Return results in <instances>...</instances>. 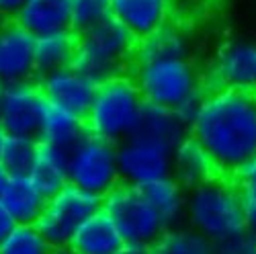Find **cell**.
<instances>
[{"mask_svg":"<svg viewBox=\"0 0 256 254\" xmlns=\"http://www.w3.org/2000/svg\"><path fill=\"white\" fill-rule=\"evenodd\" d=\"M188 136L211 156L220 174H236L256 156V92L211 88L188 123Z\"/></svg>","mask_w":256,"mask_h":254,"instance_id":"cell-1","label":"cell"},{"mask_svg":"<svg viewBox=\"0 0 256 254\" xmlns=\"http://www.w3.org/2000/svg\"><path fill=\"white\" fill-rule=\"evenodd\" d=\"M184 224L209 238L213 244L244 234L246 220L238 182L218 174L186 190Z\"/></svg>","mask_w":256,"mask_h":254,"instance_id":"cell-2","label":"cell"},{"mask_svg":"<svg viewBox=\"0 0 256 254\" xmlns=\"http://www.w3.org/2000/svg\"><path fill=\"white\" fill-rule=\"evenodd\" d=\"M132 78L148 104L178 111L188 123L207 92L201 72L190 58L138 64Z\"/></svg>","mask_w":256,"mask_h":254,"instance_id":"cell-3","label":"cell"},{"mask_svg":"<svg viewBox=\"0 0 256 254\" xmlns=\"http://www.w3.org/2000/svg\"><path fill=\"white\" fill-rule=\"evenodd\" d=\"M146 100L132 76H115L96 86L92 104L84 117L86 132L119 146L140 127Z\"/></svg>","mask_w":256,"mask_h":254,"instance_id":"cell-4","label":"cell"},{"mask_svg":"<svg viewBox=\"0 0 256 254\" xmlns=\"http://www.w3.org/2000/svg\"><path fill=\"white\" fill-rule=\"evenodd\" d=\"M136 39L111 16L96 27L78 33L72 68L90 78L94 84L123 76L134 66Z\"/></svg>","mask_w":256,"mask_h":254,"instance_id":"cell-5","label":"cell"},{"mask_svg":"<svg viewBox=\"0 0 256 254\" xmlns=\"http://www.w3.org/2000/svg\"><path fill=\"white\" fill-rule=\"evenodd\" d=\"M102 211L119 230L125 244L154 246L166 232L146 190L132 184H119L102 199Z\"/></svg>","mask_w":256,"mask_h":254,"instance_id":"cell-6","label":"cell"},{"mask_svg":"<svg viewBox=\"0 0 256 254\" xmlns=\"http://www.w3.org/2000/svg\"><path fill=\"white\" fill-rule=\"evenodd\" d=\"M68 178L72 186L104 199L121 184L117 146L86 134L68 152Z\"/></svg>","mask_w":256,"mask_h":254,"instance_id":"cell-7","label":"cell"},{"mask_svg":"<svg viewBox=\"0 0 256 254\" xmlns=\"http://www.w3.org/2000/svg\"><path fill=\"white\" fill-rule=\"evenodd\" d=\"M100 209L102 199L68 184L48 199L35 228L54 248L68 246L80 226L96 216Z\"/></svg>","mask_w":256,"mask_h":254,"instance_id":"cell-8","label":"cell"},{"mask_svg":"<svg viewBox=\"0 0 256 254\" xmlns=\"http://www.w3.org/2000/svg\"><path fill=\"white\" fill-rule=\"evenodd\" d=\"M172 148L138 134L121 142L117 146L121 182L146 188L172 176Z\"/></svg>","mask_w":256,"mask_h":254,"instance_id":"cell-9","label":"cell"},{"mask_svg":"<svg viewBox=\"0 0 256 254\" xmlns=\"http://www.w3.org/2000/svg\"><path fill=\"white\" fill-rule=\"evenodd\" d=\"M48 104L50 102L35 80L4 86L0 92V125L6 136H27L39 140Z\"/></svg>","mask_w":256,"mask_h":254,"instance_id":"cell-10","label":"cell"},{"mask_svg":"<svg viewBox=\"0 0 256 254\" xmlns=\"http://www.w3.org/2000/svg\"><path fill=\"white\" fill-rule=\"evenodd\" d=\"M213 88L256 92V39H230L218 50L211 64Z\"/></svg>","mask_w":256,"mask_h":254,"instance_id":"cell-11","label":"cell"},{"mask_svg":"<svg viewBox=\"0 0 256 254\" xmlns=\"http://www.w3.org/2000/svg\"><path fill=\"white\" fill-rule=\"evenodd\" d=\"M35 78V37L16 20H2L0 23V88L33 82Z\"/></svg>","mask_w":256,"mask_h":254,"instance_id":"cell-12","label":"cell"},{"mask_svg":"<svg viewBox=\"0 0 256 254\" xmlns=\"http://www.w3.org/2000/svg\"><path fill=\"white\" fill-rule=\"evenodd\" d=\"M37 84L50 104L70 111L82 119L86 117L98 86L72 66L41 76Z\"/></svg>","mask_w":256,"mask_h":254,"instance_id":"cell-13","label":"cell"},{"mask_svg":"<svg viewBox=\"0 0 256 254\" xmlns=\"http://www.w3.org/2000/svg\"><path fill=\"white\" fill-rule=\"evenodd\" d=\"M111 16L140 41L168 25L174 6L170 0H111Z\"/></svg>","mask_w":256,"mask_h":254,"instance_id":"cell-14","label":"cell"},{"mask_svg":"<svg viewBox=\"0 0 256 254\" xmlns=\"http://www.w3.org/2000/svg\"><path fill=\"white\" fill-rule=\"evenodd\" d=\"M190 50H193V39L186 27L178 20H170L158 31L136 41L134 66L160 60H184L190 58Z\"/></svg>","mask_w":256,"mask_h":254,"instance_id":"cell-15","label":"cell"},{"mask_svg":"<svg viewBox=\"0 0 256 254\" xmlns=\"http://www.w3.org/2000/svg\"><path fill=\"white\" fill-rule=\"evenodd\" d=\"M14 20L33 37L70 31L72 29L70 0H29Z\"/></svg>","mask_w":256,"mask_h":254,"instance_id":"cell-16","label":"cell"},{"mask_svg":"<svg viewBox=\"0 0 256 254\" xmlns=\"http://www.w3.org/2000/svg\"><path fill=\"white\" fill-rule=\"evenodd\" d=\"M218 168L213 164L211 156L205 152V148L193 140L184 138L172 152V178L182 184L186 190L195 188L209 178L218 176Z\"/></svg>","mask_w":256,"mask_h":254,"instance_id":"cell-17","label":"cell"},{"mask_svg":"<svg viewBox=\"0 0 256 254\" xmlns=\"http://www.w3.org/2000/svg\"><path fill=\"white\" fill-rule=\"evenodd\" d=\"M68 246L74 254H117L125 246V240L109 216L100 209L96 216L80 226Z\"/></svg>","mask_w":256,"mask_h":254,"instance_id":"cell-18","label":"cell"},{"mask_svg":"<svg viewBox=\"0 0 256 254\" xmlns=\"http://www.w3.org/2000/svg\"><path fill=\"white\" fill-rule=\"evenodd\" d=\"M0 203L12 216L16 226H35L48 203V197L35 186L29 174L10 176L2 197H0Z\"/></svg>","mask_w":256,"mask_h":254,"instance_id":"cell-19","label":"cell"},{"mask_svg":"<svg viewBox=\"0 0 256 254\" xmlns=\"http://www.w3.org/2000/svg\"><path fill=\"white\" fill-rule=\"evenodd\" d=\"M136 134L150 138L154 142H160L174 150L184 138H188V121L178 111L146 102L142 119H140V127Z\"/></svg>","mask_w":256,"mask_h":254,"instance_id":"cell-20","label":"cell"},{"mask_svg":"<svg viewBox=\"0 0 256 254\" xmlns=\"http://www.w3.org/2000/svg\"><path fill=\"white\" fill-rule=\"evenodd\" d=\"M29 178L48 199L54 197L64 186L70 184L68 178V150H62L58 146L41 144L35 158V164L29 172Z\"/></svg>","mask_w":256,"mask_h":254,"instance_id":"cell-21","label":"cell"},{"mask_svg":"<svg viewBox=\"0 0 256 254\" xmlns=\"http://www.w3.org/2000/svg\"><path fill=\"white\" fill-rule=\"evenodd\" d=\"M76 31H60L44 37H35V70L37 78L72 66L76 54Z\"/></svg>","mask_w":256,"mask_h":254,"instance_id":"cell-22","label":"cell"},{"mask_svg":"<svg viewBox=\"0 0 256 254\" xmlns=\"http://www.w3.org/2000/svg\"><path fill=\"white\" fill-rule=\"evenodd\" d=\"M86 123L82 117L64 111L54 104H48L44 121H41V130H39V142L41 144H50L58 146L62 150H72V148L86 136Z\"/></svg>","mask_w":256,"mask_h":254,"instance_id":"cell-23","label":"cell"},{"mask_svg":"<svg viewBox=\"0 0 256 254\" xmlns=\"http://www.w3.org/2000/svg\"><path fill=\"white\" fill-rule=\"evenodd\" d=\"M146 197L152 203L158 218L164 222L166 230L184 224L186 214V188L178 184L172 176L162 178L150 186H146Z\"/></svg>","mask_w":256,"mask_h":254,"instance_id":"cell-24","label":"cell"},{"mask_svg":"<svg viewBox=\"0 0 256 254\" xmlns=\"http://www.w3.org/2000/svg\"><path fill=\"white\" fill-rule=\"evenodd\" d=\"M154 254H213L216 244L186 224L168 228L152 246Z\"/></svg>","mask_w":256,"mask_h":254,"instance_id":"cell-25","label":"cell"},{"mask_svg":"<svg viewBox=\"0 0 256 254\" xmlns=\"http://www.w3.org/2000/svg\"><path fill=\"white\" fill-rule=\"evenodd\" d=\"M39 152V140L27 136H6L0 164L10 176H27Z\"/></svg>","mask_w":256,"mask_h":254,"instance_id":"cell-26","label":"cell"},{"mask_svg":"<svg viewBox=\"0 0 256 254\" xmlns=\"http://www.w3.org/2000/svg\"><path fill=\"white\" fill-rule=\"evenodd\" d=\"M54 246L39 234L35 226H16L0 244V254H52Z\"/></svg>","mask_w":256,"mask_h":254,"instance_id":"cell-27","label":"cell"},{"mask_svg":"<svg viewBox=\"0 0 256 254\" xmlns=\"http://www.w3.org/2000/svg\"><path fill=\"white\" fill-rule=\"evenodd\" d=\"M72 31L84 33L111 18V0H70Z\"/></svg>","mask_w":256,"mask_h":254,"instance_id":"cell-28","label":"cell"},{"mask_svg":"<svg viewBox=\"0 0 256 254\" xmlns=\"http://www.w3.org/2000/svg\"><path fill=\"white\" fill-rule=\"evenodd\" d=\"M213 254H256V236L250 232H244L236 238L216 244Z\"/></svg>","mask_w":256,"mask_h":254,"instance_id":"cell-29","label":"cell"},{"mask_svg":"<svg viewBox=\"0 0 256 254\" xmlns=\"http://www.w3.org/2000/svg\"><path fill=\"white\" fill-rule=\"evenodd\" d=\"M242 193V205H244V220H246V232L256 236V182L250 184H238Z\"/></svg>","mask_w":256,"mask_h":254,"instance_id":"cell-30","label":"cell"},{"mask_svg":"<svg viewBox=\"0 0 256 254\" xmlns=\"http://www.w3.org/2000/svg\"><path fill=\"white\" fill-rule=\"evenodd\" d=\"M174 6V12H182V14H197L203 12L205 8H209L216 0H170Z\"/></svg>","mask_w":256,"mask_h":254,"instance_id":"cell-31","label":"cell"},{"mask_svg":"<svg viewBox=\"0 0 256 254\" xmlns=\"http://www.w3.org/2000/svg\"><path fill=\"white\" fill-rule=\"evenodd\" d=\"M29 0H0V20H14Z\"/></svg>","mask_w":256,"mask_h":254,"instance_id":"cell-32","label":"cell"},{"mask_svg":"<svg viewBox=\"0 0 256 254\" xmlns=\"http://www.w3.org/2000/svg\"><path fill=\"white\" fill-rule=\"evenodd\" d=\"M236 176V182L238 184H250V182H256V156L250 158L248 162H244L240 168H238V172L234 174Z\"/></svg>","mask_w":256,"mask_h":254,"instance_id":"cell-33","label":"cell"},{"mask_svg":"<svg viewBox=\"0 0 256 254\" xmlns=\"http://www.w3.org/2000/svg\"><path fill=\"white\" fill-rule=\"evenodd\" d=\"M14 228H16V222L12 220V216L4 209V205L0 203V244H2L12 234Z\"/></svg>","mask_w":256,"mask_h":254,"instance_id":"cell-34","label":"cell"},{"mask_svg":"<svg viewBox=\"0 0 256 254\" xmlns=\"http://www.w3.org/2000/svg\"><path fill=\"white\" fill-rule=\"evenodd\" d=\"M117 254H154L152 246H144V244H125Z\"/></svg>","mask_w":256,"mask_h":254,"instance_id":"cell-35","label":"cell"},{"mask_svg":"<svg viewBox=\"0 0 256 254\" xmlns=\"http://www.w3.org/2000/svg\"><path fill=\"white\" fill-rule=\"evenodd\" d=\"M8 178H10V174L2 168V164H0V197H2L4 188H6V184H8Z\"/></svg>","mask_w":256,"mask_h":254,"instance_id":"cell-36","label":"cell"},{"mask_svg":"<svg viewBox=\"0 0 256 254\" xmlns=\"http://www.w3.org/2000/svg\"><path fill=\"white\" fill-rule=\"evenodd\" d=\"M52 254H74V250L70 246H58L52 250Z\"/></svg>","mask_w":256,"mask_h":254,"instance_id":"cell-37","label":"cell"},{"mask_svg":"<svg viewBox=\"0 0 256 254\" xmlns=\"http://www.w3.org/2000/svg\"><path fill=\"white\" fill-rule=\"evenodd\" d=\"M4 140H6V132L2 130V125H0V154H2V146H4Z\"/></svg>","mask_w":256,"mask_h":254,"instance_id":"cell-38","label":"cell"},{"mask_svg":"<svg viewBox=\"0 0 256 254\" xmlns=\"http://www.w3.org/2000/svg\"><path fill=\"white\" fill-rule=\"evenodd\" d=\"M0 92H2V88H0Z\"/></svg>","mask_w":256,"mask_h":254,"instance_id":"cell-39","label":"cell"}]
</instances>
